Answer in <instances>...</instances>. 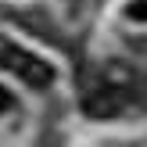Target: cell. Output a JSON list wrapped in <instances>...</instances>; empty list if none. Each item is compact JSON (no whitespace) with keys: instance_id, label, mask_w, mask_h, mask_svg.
<instances>
[{"instance_id":"obj_3","label":"cell","mask_w":147,"mask_h":147,"mask_svg":"<svg viewBox=\"0 0 147 147\" xmlns=\"http://www.w3.org/2000/svg\"><path fill=\"white\" fill-rule=\"evenodd\" d=\"M126 14L133 22H147V0H133V4L126 7Z\"/></svg>"},{"instance_id":"obj_1","label":"cell","mask_w":147,"mask_h":147,"mask_svg":"<svg viewBox=\"0 0 147 147\" xmlns=\"http://www.w3.org/2000/svg\"><path fill=\"white\" fill-rule=\"evenodd\" d=\"M0 68L18 76L25 86L32 90H47L54 83V68H50L43 57H36L32 50H22L18 43H0Z\"/></svg>"},{"instance_id":"obj_2","label":"cell","mask_w":147,"mask_h":147,"mask_svg":"<svg viewBox=\"0 0 147 147\" xmlns=\"http://www.w3.org/2000/svg\"><path fill=\"white\" fill-rule=\"evenodd\" d=\"M126 104H129V86L97 83L83 97V115H90V119H119L126 111Z\"/></svg>"},{"instance_id":"obj_4","label":"cell","mask_w":147,"mask_h":147,"mask_svg":"<svg viewBox=\"0 0 147 147\" xmlns=\"http://www.w3.org/2000/svg\"><path fill=\"white\" fill-rule=\"evenodd\" d=\"M11 104H14V97H11V93L4 90V86H0V115H4L7 108H11Z\"/></svg>"}]
</instances>
